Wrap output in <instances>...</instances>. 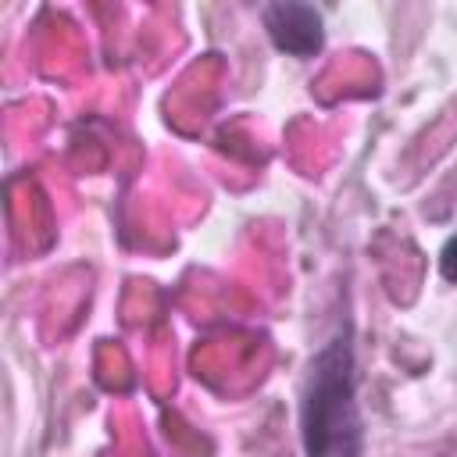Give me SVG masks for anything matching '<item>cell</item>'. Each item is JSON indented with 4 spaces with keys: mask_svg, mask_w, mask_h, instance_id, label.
Returning a JSON list of instances; mask_svg holds the SVG:
<instances>
[{
    "mask_svg": "<svg viewBox=\"0 0 457 457\" xmlns=\"http://www.w3.org/2000/svg\"><path fill=\"white\" fill-rule=\"evenodd\" d=\"M300 439L307 457H361L364 421L357 403V364L350 332H336L311 361L300 400Z\"/></svg>",
    "mask_w": 457,
    "mask_h": 457,
    "instance_id": "1",
    "label": "cell"
},
{
    "mask_svg": "<svg viewBox=\"0 0 457 457\" xmlns=\"http://www.w3.org/2000/svg\"><path fill=\"white\" fill-rule=\"evenodd\" d=\"M264 29L289 57H314L325 43L321 14L311 4H271L264 7Z\"/></svg>",
    "mask_w": 457,
    "mask_h": 457,
    "instance_id": "2",
    "label": "cell"
},
{
    "mask_svg": "<svg viewBox=\"0 0 457 457\" xmlns=\"http://www.w3.org/2000/svg\"><path fill=\"white\" fill-rule=\"evenodd\" d=\"M439 271L446 282H457V236H450L446 246L439 250Z\"/></svg>",
    "mask_w": 457,
    "mask_h": 457,
    "instance_id": "3",
    "label": "cell"
}]
</instances>
